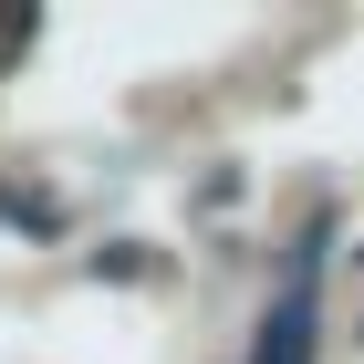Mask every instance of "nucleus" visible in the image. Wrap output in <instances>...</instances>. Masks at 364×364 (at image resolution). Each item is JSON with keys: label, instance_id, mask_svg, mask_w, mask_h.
I'll return each instance as SVG.
<instances>
[{"label": "nucleus", "instance_id": "obj_1", "mask_svg": "<svg viewBox=\"0 0 364 364\" xmlns=\"http://www.w3.org/2000/svg\"><path fill=\"white\" fill-rule=\"evenodd\" d=\"M323 250H333V219L302 229V250H291V271H281L271 312H260V333H250V364H312L323 354Z\"/></svg>", "mask_w": 364, "mask_h": 364}, {"label": "nucleus", "instance_id": "obj_2", "mask_svg": "<svg viewBox=\"0 0 364 364\" xmlns=\"http://www.w3.org/2000/svg\"><path fill=\"white\" fill-rule=\"evenodd\" d=\"M31 31H42V11H0V63L31 53Z\"/></svg>", "mask_w": 364, "mask_h": 364}]
</instances>
